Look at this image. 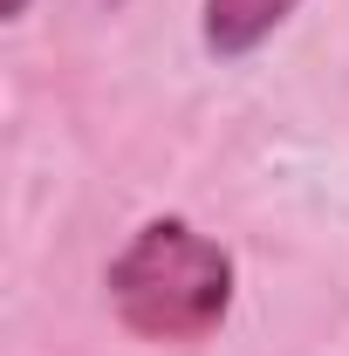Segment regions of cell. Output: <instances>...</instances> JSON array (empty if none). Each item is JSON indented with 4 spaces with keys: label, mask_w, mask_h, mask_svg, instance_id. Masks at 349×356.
Masks as SVG:
<instances>
[{
    "label": "cell",
    "mask_w": 349,
    "mask_h": 356,
    "mask_svg": "<svg viewBox=\"0 0 349 356\" xmlns=\"http://www.w3.org/2000/svg\"><path fill=\"white\" fill-rule=\"evenodd\" d=\"M110 302L124 315V329H137V336L192 343L233 302V261L206 233L178 220H151L110 267Z\"/></svg>",
    "instance_id": "6da1fadb"
},
{
    "label": "cell",
    "mask_w": 349,
    "mask_h": 356,
    "mask_svg": "<svg viewBox=\"0 0 349 356\" xmlns=\"http://www.w3.org/2000/svg\"><path fill=\"white\" fill-rule=\"evenodd\" d=\"M295 0H206V42L219 55H247L254 42H267L288 21Z\"/></svg>",
    "instance_id": "7a4b0ae2"
},
{
    "label": "cell",
    "mask_w": 349,
    "mask_h": 356,
    "mask_svg": "<svg viewBox=\"0 0 349 356\" xmlns=\"http://www.w3.org/2000/svg\"><path fill=\"white\" fill-rule=\"evenodd\" d=\"M21 7H28V0H0V14H21Z\"/></svg>",
    "instance_id": "3957f363"
}]
</instances>
